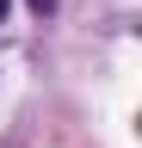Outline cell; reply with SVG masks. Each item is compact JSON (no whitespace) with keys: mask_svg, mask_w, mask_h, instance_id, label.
Segmentation results:
<instances>
[{"mask_svg":"<svg viewBox=\"0 0 142 148\" xmlns=\"http://www.w3.org/2000/svg\"><path fill=\"white\" fill-rule=\"evenodd\" d=\"M56 6H62V0H31V12H37V18H49Z\"/></svg>","mask_w":142,"mask_h":148,"instance_id":"obj_1","label":"cell"},{"mask_svg":"<svg viewBox=\"0 0 142 148\" xmlns=\"http://www.w3.org/2000/svg\"><path fill=\"white\" fill-rule=\"evenodd\" d=\"M6 6H12V0H0V18H6Z\"/></svg>","mask_w":142,"mask_h":148,"instance_id":"obj_2","label":"cell"}]
</instances>
